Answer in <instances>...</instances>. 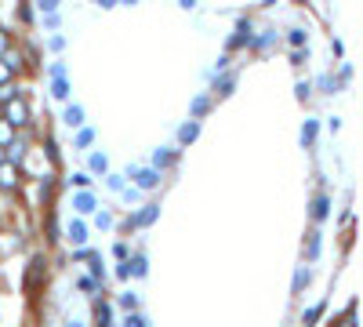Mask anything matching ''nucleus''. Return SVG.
<instances>
[{"label": "nucleus", "instance_id": "6e6552de", "mask_svg": "<svg viewBox=\"0 0 363 327\" xmlns=\"http://www.w3.org/2000/svg\"><path fill=\"white\" fill-rule=\"evenodd\" d=\"M8 80H15V70L4 62V58H0V84H8Z\"/></svg>", "mask_w": 363, "mask_h": 327}, {"label": "nucleus", "instance_id": "9d476101", "mask_svg": "<svg viewBox=\"0 0 363 327\" xmlns=\"http://www.w3.org/2000/svg\"><path fill=\"white\" fill-rule=\"evenodd\" d=\"M69 236H73V244H84V240H87V233H84V226H80V222L69 229Z\"/></svg>", "mask_w": 363, "mask_h": 327}, {"label": "nucleus", "instance_id": "4468645a", "mask_svg": "<svg viewBox=\"0 0 363 327\" xmlns=\"http://www.w3.org/2000/svg\"><path fill=\"white\" fill-rule=\"evenodd\" d=\"M291 44L301 48V44H306V33H301V29H294V33H291Z\"/></svg>", "mask_w": 363, "mask_h": 327}, {"label": "nucleus", "instance_id": "f8f14e48", "mask_svg": "<svg viewBox=\"0 0 363 327\" xmlns=\"http://www.w3.org/2000/svg\"><path fill=\"white\" fill-rule=\"evenodd\" d=\"M95 320L99 323H109V306H95Z\"/></svg>", "mask_w": 363, "mask_h": 327}, {"label": "nucleus", "instance_id": "423d86ee", "mask_svg": "<svg viewBox=\"0 0 363 327\" xmlns=\"http://www.w3.org/2000/svg\"><path fill=\"white\" fill-rule=\"evenodd\" d=\"M157 178H160L157 171H142V174H138V186H142V189H153V186H157Z\"/></svg>", "mask_w": 363, "mask_h": 327}, {"label": "nucleus", "instance_id": "ddd939ff", "mask_svg": "<svg viewBox=\"0 0 363 327\" xmlns=\"http://www.w3.org/2000/svg\"><path fill=\"white\" fill-rule=\"evenodd\" d=\"M55 95H58V99H66V95H69V92H66V80H62V77L55 80Z\"/></svg>", "mask_w": 363, "mask_h": 327}, {"label": "nucleus", "instance_id": "dca6fc26", "mask_svg": "<svg viewBox=\"0 0 363 327\" xmlns=\"http://www.w3.org/2000/svg\"><path fill=\"white\" fill-rule=\"evenodd\" d=\"M8 44H11V37L4 33V29H0V55H4V48H8Z\"/></svg>", "mask_w": 363, "mask_h": 327}, {"label": "nucleus", "instance_id": "f03ea898", "mask_svg": "<svg viewBox=\"0 0 363 327\" xmlns=\"http://www.w3.org/2000/svg\"><path fill=\"white\" fill-rule=\"evenodd\" d=\"M44 277H48V262L44 258H33V262H29V273H26V294H29V299H37Z\"/></svg>", "mask_w": 363, "mask_h": 327}, {"label": "nucleus", "instance_id": "1a4fd4ad", "mask_svg": "<svg viewBox=\"0 0 363 327\" xmlns=\"http://www.w3.org/2000/svg\"><path fill=\"white\" fill-rule=\"evenodd\" d=\"M91 207H95V200H91L87 193H80L77 196V211H91Z\"/></svg>", "mask_w": 363, "mask_h": 327}, {"label": "nucleus", "instance_id": "f257e3e1", "mask_svg": "<svg viewBox=\"0 0 363 327\" xmlns=\"http://www.w3.org/2000/svg\"><path fill=\"white\" fill-rule=\"evenodd\" d=\"M4 121H8L15 131L29 128V106H26V99H22V95H15L11 102H4Z\"/></svg>", "mask_w": 363, "mask_h": 327}, {"label": "nucleus", "instance_id": "7ed1b4c3", "mask_svg": "<svg viewBox=\"0 0 363 327\" xmlns=\"http://www.w3.org/2000/svg\"><path fill=\"white\" fill-rule=\"evenodd\" d=\"M0 189H18V167L8 157L0 160Z\"/></svg>", "mask_w": 363, "mask_h": 327}, {"label": "nucleus", "instance_id": "9b49d317", "mask_svg": "<svg viewBox=\"0 0 363 327\" xmlns=\"http://www.w3.org/2000/svg\"><path fill=\"white\" fill-rule=\"evenodd\" d=\"M323 215H327V200L320 196V200L313 204V218H323Z\"/></svg>", "mask_w": 363, "mask_h": 327}, {"label": "nucleus", "instance_id": "0eeeda50", "mask_svg": "<svg viewBox=\"0 0 363 327\" xmlns=\"http://www.w3.org/2000/svg\"><path fill=\"white\" fill-rule=\"evenodd\" d=\"M80 116H84V113H80L77 106H69V109H66V124H69V128H77V124H80Z\"/></svg>", "mask_w": 363, "mask_h": 327}, {"label": "nucleus", "instance_id": "20e7f679", "mask_svg": "<svg viewBox=\"0 0 363 327\" xmlns=\"http://www.w3.org/2000/svg\"><path fill=\"white\" fill-rule=\"evenodd\" d=\"M11 138H15V128L4 121V116H0V150H4V145H8Z\"/></svg>", "mask_w": 363, "mask_h": 327}, {"label": "nucleus", "instance_id": "f3484780", "mask_svg": "<svg viewBox=\"0 0 363 327\" xmlns=\"http://www.w3.org/2000/svg\"><path fill=\"white\" fill-rule=\"evenodd\" d=\"M0 160H4V153H0Z\"/></svg>", "mask_w": 363, "mask_h": 327}, {"label": "nucleus", "instance_id": "39448f33", "mask_svg": "<svg viewBox=\"0 0 363 327\" xmlns=\"http://www.w3.org/2000/svg\"><path fill=\"white\" fill-rule=\"evenodd\" d=\"M18 95V87H15V80H8V84H0V106H4V102H11Z\"/></svg>", "mask_w": 363, "mask_h": 327}, {"label": "nucleus", "instance_id": "2eb2a0df", "mask_svg": "<svg viewBox=\"0 0 363 327\" xmlns=\"http://www.w3.org/2000/svg\"><path fill=\"white\" fill-rule=\"evenodd\" d=\"M91 167H95V171H106V157H91Z\"/></svg>", "mask_w": 363, "mask_h": 327}]
</instances>
